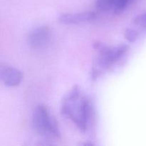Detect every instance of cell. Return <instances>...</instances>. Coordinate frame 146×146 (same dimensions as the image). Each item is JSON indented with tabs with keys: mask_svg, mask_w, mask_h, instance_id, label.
<instances>
[{
	"mask_svg": "<svg viewBox=\"0 0 146 146\" xmlns=\"http://www.w3.org/2000/svg\"><path fill=\"white\" fill-rule=\"evenodd\" d=\"M61 113L71 120L81 131L86 132L92 124L94 111L90 100L81 95L78 86H74L63 100Z\"/></svg>",
	"mask_w": 146,
	"mask_h": 146,
	"instance_id": "1",
	"label": "cell"
},
{
	"mask_svg": "<svg viewBox=\"0 0 146 146\" xmlns=\"http://www.w3.org/2000/svg\"><path fill=\"white\" fill-rule=\"evenodd\" d=\"M32 123L39 135L46 138H61L58 122L46 106L38 105L36 107L33 111Z\"/></svg>",
	"mask_w": 146,
	"mask_h": 146,
	"instance_id": "2",
	"label": "cell"
},
{
	"mask_svg": "<svg viewBox=\"0 0 146 146\" xmlns=\"http://www.w3.org/2000/svg\"><path fill=\"white\" fill-rule=\"evenodd\" d=\"M129 49L126 44L117 46L115 47L105 46L99 51L97 61L91 71V79L96 80L101 76L108 68L122 58Z\"/></svg>",
	"mask_w": 146,
	"mask_h": 146,
	"instance_id": "3",
	"label": "cell"
},
{
	"mask_svg": "<svg viewBox=\"0 0 146 146\" xmlns=\"http://www.w3.org/2000/svg\"><path fill=\"white\" fill-rule=\"evenodd\" d=\"M51 31L47 27H40L33 30L29 36V43L34 48H42L48 44Z\"/></svg>",
	"mask_w": 146,
	"mask_h": 146,
	"instance_id": "4",
	"label": "cell"
},
{
	"mask_svg": "<svg viewBox=\"0 0 146 146\" xmlns=\"http://www.w3.org/2000/svg\"><path fill=\"white\" fill-rule=\"evenodd\" d=\"M134 0H96V7L104 11H111L115 14H121L125 11Z\"/></svg>",
	"mask_w": 146,
	"mask_h": 146,
	"instance_id": "5",
	"label": "cell"
},
{
	"mask_svg": "<svg viewBox=\"0 0 146 146\" xmlns=\"http://www.w3.org/2000/svg\"><path fill=\"white\" fill-rule=\"evenodd\" d=\"M96 14L94 11H86L81 13H65L60 15L58 21L64 24H75L79 23L87 22L94 20Z\"/></svg>",
	"mask_w": 146,
	"mask_h": 146,
	"instance_id": "6",
	"label": "cell"
},
{
	"mask_svg": "<svg viewBox=\"0 0 146 146\" xmlns=\"http://www.w3.org/2000/svg\"><path fill=\"white\" fill-rule=\"evenodd\" d=\"M1 78L4 85L14 87L21 84L23 75L21 71L17 68L14 67H4L1 69Z\"/></svg>",
	"mask_w": 146,
	"mask_h": 146,
	"instance_id": "7",
	"label": "cell"
},
{
	"mask_svg": "<svg viewBox=\"0 0 146 146\" xmlns=\"http://www.w3.org/2000/svg\"><path fill=\"white\" fill-rule=\"evenodd\" d=\"M125 38L128 40L129 42H133L138 38V33L135 30L132 29H127L125 31Z\"/></svg>",
	"mask_w": 146,
	"mask_h": 146,
	"instance_id": "8",
	"label": "cell"
},
{
	"mask_svg": "<svg viewBox=\"0 0 146 146\" xmlns=\"http://www.w3.org/2000/svg\"><path fill=\"white\" fill-rule=\"evenodd\" d=\"M134 24L139 26H146V12L140 14L133 20Z\"/></svg>",
	"mask_w": 146,
	"mask_h": 146,
	"instance_id": "9",
	"label": "cell"
}]
</instances>
